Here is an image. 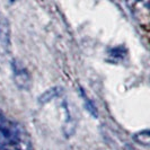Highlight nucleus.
I'll return each instance as SVG.
<instances>
[{
	"instance_id": "nucleus-1",
	"label": "nucleus",
	"mask_w": 150,
	"mask_h": 150,
	"mask_svg": "<svg viewBox=\"0 0 150 150\" xmlns=\"http://www.w3.org/2000/svg\"><path fill=\"white\" fill-rule=\"evenodd\" d=\"M11 70L13 77L16 86L23 90H28L32 86V78L28 70L25 68L21 61L14 60L11 62Z\"/></svg>"
},
{
	"instance_id": "nucleus-2",
	"label": "nucleus",
	"mask_w": 150,
	"mask_h": 150,
	"mask_svg": "<svg viewBox=\"0 0 150 150\" xmlns=\"http://www.w3.org/2000/svg\"><path fill=\"white\" fill-rule=\"evenodd\" d=\"M19 138V131L15 125L7 123L6 120L2 124H0V149L9 144H17Z\"/></svg>"
},
{
	"instance_id": "nucleus-3",
	"label": "nucleus",
	"mask_w": 150,
	"mask_h": 150,
	"mask_svg": "<svg viewBox=\"0 0 150 150\" xmlns=\"http://www.w3.org/2000/svg\"><path fill=\"white\" fill-rule=\"evenodd\" d=\"M10 51V25L0 13V55H7Z\"/></svg>"
},
{
	"instance_id": "nucleus-4",
	"label": "nucleus",
	"mask_w": 150,
	"mask_h": 150,
	"mask_svg": "<svg viewBox=\"0 0 150 150\" xmlns=\"http://www.w3.org/2000/svg\"><path fill=\"white\" fill-rule=\"evenodd\" d=\"M127 5L135 16H144L148 19L149 14V0H125Z\"/></svg>"
},
{
	"instance_id": "nucleus-5",
	"label": "nucleus",
	"mask_w": 150,
	"mask_h": 150,
	"mask_svg": "<svg viewBox=\"0 0 150 150\" xmlns=\"http://www.w3.org/2000/svg\"><path fill=\"white\" fill-rule=\"evenodd\" d=\"M63 107L66 110V122H64V125H63V133L66 134V137L69 138L75 133L76 120L69 112V107H68L67 103H63Z\"/></svg>"
},
{
	"instance_id": "nucleus-6",
	"label": "nucleus",
	"mask_w": 150,
	"mask_h": 150,
	"mask_svg": "<svg viewBox=\"0 0 150 150\" xmlns=\"http://www.w3.org/2000/svg\"><path fill=\"white\" fill-rule=\"evenodd\" d=\"M61 93H62V88L59 87V86L51 87L50 89L45 90L44 93L38 97V103L42 104V105L47 104V103H50L51 100H53L54 98H57L58 96H60Z\"/></svg>"
},
{
	"instance_id": "nucleus-7",
	"label": "nucleus",
	"mask_w": 150,
	"mask_h": 150,
	"mask_svg": "<svg viewBox=\"0 0 150 150\" xmlns=\"http://www.w3.org/2000/svg\"><path fill=\"white\" fill-rule=\"evenodd\" d=\"M133 139L138 143L142 144V146H149L150 143V137L149 131L148 130H143V131H139L133 135Z\"/></svg>"
},
{
	"instance_id": "nucleus-8",
	"label": "nucleus",
	"mask_w": 150,
	"mask_h": 150,
	"mask_svg": "<svg viewBox=\"0 0 150 150\" xmlns=\"http://www.w3.org/2000/svg\"><path fill=\"white\" fill-rule=\"evenodd\" d=\"M83 100H85V108H86V110H87L94 117H97L98 111H97V108H96V106L94 105V103H93L87 96H85V95H83Z\"/></svg>"
},
{
	"instance_id": "nucleus-9",
	"label": "nucleus",
	"mask_w": 150,
	"mask_h": 150,
	"mask_svg": "<svg viewBox=\"0 0 150 150\" xmlns=\"http://www.w3.org/2000/svg\"><path fill=\"white\" fill-rule=\"evenodd\" d=\"M0 150H19V148H17L16 144H9V146H6V147L1 148Z\"/></svg>"
},
{
	"instance_id": "nucleus-10",
	"label": "nucleus",
	"mask_w": 150,
	"mask_h": 150,
	"mask_svg": "<svg viewBox=\"0 0 150 150\" xmlns=\"http://www.w3.org/2000/svg\"><path fill=\"white\" fill-rule=\"evenodd\" d=\"M4 122H5V119H4V117H2L1 115H0V124H2Z\"/></svg>"
}]
</instances>
